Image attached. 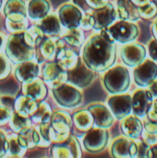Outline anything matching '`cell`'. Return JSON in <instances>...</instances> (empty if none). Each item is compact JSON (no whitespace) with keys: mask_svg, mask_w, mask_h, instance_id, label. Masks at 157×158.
Returning <instances> with one entry per match:
<instances>
[{"mask_svg":"<svg viewBox=\"0 0 157 158\" xmlns=\"http://www.w3.org/2000/svg\"><path fill=\"white\" fill-rule=\"evenodd\" d=\"M81 58L95 73H103L114 66L117 60V45L108 28L93 34L84 43Z\"/></svg>","mask_w":157,"mask_h":158,"instance_id":"cell-1","label":"cell"},{"mask_svg":"<svg viewBox=\"0 0 157 158\" xmlns=\"http://www.w3.org/2000/svg\"><path fill=\"white\" fill-rule=\"evenodd\" d=\"M73 127L72 116L66 110L53 112L51 121L38 124V131L44 144L49 147L52 143L65 142L71 134Z\"/></svg>","mask_w":157,"mask_h":158,"instance_id":"cell-2","label":"cell"},{"mask_svg":"<svg viewBox=\"0 0 157 158\" xmlns=\"http://www.w3.org/2000/svg\"><path fill=\"white\" fill-rule=\"evenodd\" d=\"M6 56L13 65L35 59L36 48L27 43L24 32L11 33L6 40L5 46Z\"/></svg>","mask_w":157,"mask_h":158,"instance_id":"cell-3","label":"cell"},{"mask_svg":"<svg viewBox=\"0 0 157 158\" xmlns=\"http://www.w3.org/2000/svg\"><path fill=\"white\" fill-rule=\"evenodd\" d=\"M131 78L128 67L116 65L105 71L102 77V85L109 94H118L128 92L130 87Z\"/></svg>","mask_w":157,"mask_h":158,"instance_id":"cell-4","label":"cell"},{"mask_svg":"<svg viewBox=\"0 0 157 158\" xmlns=\"http://www.w3.org/2000/svg\"><path fill=\"white\" fill-rule=\"evenodd\" d=\"M56 103L64 109H72L81 105L83 94L80 88L69 82H64L51 89Z\"/></svg>","mask_w":157,"mask_h":158,"instance_id":"cell-5","label":"cell"},{"mask_svg":"<svg viewBox=\"0 0 157 158\" xmlns=\"http://www.w3.org/2000/svg\"><path fill=\"white\" fill-rule=\"evenodd\" d=\"M109 32L116 43L126 44L135 42L140 35L138 25L134 21L118 19L108 28Z\"/></svg>","mask_w":157,"mask_h":158,"instance_id":"cell-6","label":"cell"},{"mask_svg":"<svg viewBox=\"0 0 157 158\" xmlns=\"http://www.w3.org/2000/svg\"><path fill=\"white\" fill-rule=\"evenodd\" d=\"M109 143L108 129L93 128L86 132L82 139L83 149L89 154H99L106 149Z\"/></svg>","mask_w":157,"mask_h":158,"instance_id":"cell-7","label":"cell"},{"mask_svg":"<svg viewBox=\"0 0 157 158\" xmlns=\"http://www.w3.org/2000/svg\"><path fill=\"white\" fill-rule=\"evenodd\" d=\"M49 154L51 157L55 158H80L82 156L80 141L72 134L65 142L52 143Z\"/></svg>","mask_w":157,"mask_h":158,"instance_id":"cell-8","label":"cell"},{"mask_svg":"<svg viewBox=\"0 0 157 158\" xmlns=\"http://www.w3.org/2000/svg\"><path fill=\"white\" fill-rule=\"evenodd\" d=\"M94 78L95 72L88 68L81 56H80L77 65L73 69L68 70L67 81L80 89H84L92 84Z\"/></svg>","mask_w":157,"mask_h":158,"instance_id":"cell-9","label":"cell"},{"mask_svg":"<svg viewBox=\"0 0 157 158\" xmlns=\"http://www.w3.org/2000/svg\"><path fill=\"white\" fill-rule=\"evenodd\" d=\"M133 80L140 88H148L157 80V63L152 58H146L133 69Z\"/></svg>","mask_w":157,"mask_h":158,"instance_id":"cell-10","label":"cell"},{"mask_svg":"<svg viewBox=\"0 0 157 158\" xmlns=\"http://www.w3.org/2000/svg\"><path fill=\"white\" fill-rule=\"evenodd\" d=\"M146 47L136 42L124 44L120 49L121 61L129 68H135L142 64L147 56Z\"/></svg>","mask_w":157,"mask_h":158,"instance_id":"cell-11","label":"cell"},{"mask_svg":"<svg viewBox=\"0 0 157 158\" xmlns=\"http://www.w3.org/2000/svg\"><path fill=\"white\" fill-rule=\"evenodd\" d=\"M41 72L42 79L51 89L67 82L68 71L55 60L43 63Z\"/></svg>","mask_w":157,"mask_h":158,"instance_id":"cell-12","label":"cell"},{"mask_svg":"<svg viewBox=\"0 0 157 158\" xmlns=\"http://www.w3.org/2000/svg\"><path fill=\"white\" fill-rule=\"evenodd\" d=\"M106 104L115 118L118 120L132 114V94L127 92L118 94H111L107 98Z\"/></svg>","mask_w":157,"mask_h":158,"instance_id":"cell-13","label":"cell"},{"mask_svg":"<svg viewBox=\"0 0 157 158\" xmlns=\"http://www.w3.org/2000/svg\"><path fill=\"white\" fill-rule=\"evenodd\" d=\"M110 155L115 158H135L138 156V144L136 139L126 136L118 137L113 141L109 149Z\"/></svg>","mask_w":157,"mask_h":158,"instance_id":"cell-14","label":"cell"},{"mask_svg":"<svg viewBox=\"0 0 157 158\" xmlns=\"http://www.w3.org/2000/svg\"><path fill=\"white\" fill-rule=\"evenodd\" d=\"M57 15L63 28L66 30H71L81 27L83 11L74 4L66 3L59 6Z\"/></svg>","mask_w":157,"mask_h":158,"instance_id":"cell-15","label":"cell"},{"mask_svg":"<svg viewBox=\"0 0 157 158\" xmlns=\"http://www.w3.org/2000/svg\"><path fill=\"white\" fill-rule=\"evenodd\" d=\"M56 43V53L55 61H56L67 71L73 69L79 61V54L73 49V47L68 45L61 37L57 38Z\"/></svg>","mask_w":157,"mask_h":158,"instance_id":"cell-16","label":"cell"},{"mask_svg":"<svg viewBox=\"0 0 157 158\" xmlns=\"http://www.w3.org/2000/svg\"><path fill=\"white\" fill-rule=\"evenodd\" d=\"M155 98L149 89L140 88L132 94V114L143 118L147 116Z\"/></svg>","mask_w":157,"mask_h":158,"instance_id":"cell-17","label":"cell"},{"mask_svg":"<svg viewBox=\"0 0 157 158\" xmlns=\"http://www.w3.org/2000/svg\"><path fill=\"white\" fill-rule=\"evenodd\" d=\"M93 15L94 18L93 30L96 31L109 28L113 23L116 22L118 19L116 6L109 2L101 8L93 9Z\"/></svg>","mask_w":157,"mask_h":158,"instance_id":"cell-18","label":"cell"},{"mask_svg":"<svg viewBox=\"0 0 157 158\" xmlns=\"http://www.w3.org/2000/svg\"><path fill=\"white\" fill-rule=\"evenodd\" d=\"M87 108L93 115L94 127L109 129L113 126L116 118L107 106L102 103H93Z\"/></svg>","mask_w":157,"mask_h":158,"instance_id":"cell-19","label":"cell"},{"mask_svg":"<svg viewBox=\"0 0 157 158\" xmlns=\"http://www.w3.org/2000/svg\"><path fill=\"white\" fill-rule=\"evenodd\" d=\"M40 70V64L36 61V59H32L16 65L14 69V77L21 84H23L32 81L38 78Z\"/></svg>","mask_w":157,"mask_h":158,"instance_id":"cell-20","label":"cell"},{"mask_svg":"<svg viewBox=\"0 0 157 158\" xmlns=\"http://www.w3.org/2000/svg\"><path fill=\"white\" fill-rule=\"evenodd\" d=\"M120 131L126 137L131 139H138L142 137L143 132V118L130 114L121 119Z\"/></svg>","mask_w":157,"mask_h":158,"instance_id":"cell-21","label":"cell"},{"mask_svg":"<svg viewBox=\"0 0 157 158\" xmlns=\"http://www.w3.org/2000/svg\"><path fill=\"white\" fill-rule=\"evenodd\" d=\"M47 87L43 80L38 77L32 81L21 84V92L23 94L40 102L46 98L48 94Z\"/></svg>","mask_w":157,"mask_h":158,"instance_id":"cell-22","label":"cell"},{"mask_svg":"<svg viewBox=\"0 0 157 158\" xmlns=\"http://www.w3.org/2000/svg\"><path fill=\"white\" fill-rule=\"evenodd\" d=\"M37 24L47 37L56 38L60 37L63 33V26L58 15L56 13H49L45 18L37 21Z\"/></svg>","mask_w":157,"mask_h":158,"instance_id":"cell-23","label":"cell"},{"mask_svg":"<svg viewBox=\"0 0 157 158\" xmlns=\"http://www.w3.org/2000/svg\"><path fill=\"white\" fill-rule=\"evenodd\" d=\"M56 53V43L51 38L45 36V38L41 42L39 46L36 48L35 59L39 64H43L46 61L55 60Z\"/></svg>","mask_w":157,"mask_h":158,"instance_id":"cell-24","label":"cell"},{"mask_svg":"<svg viewBox=\"0 0 157 158\" xmlns=\"http://www.w3.org/2000/svg\"><path fill=\"white\" fill-rule=\"evenodd\" d=\"M28 18L32 21H39L45 18L51 11L49 0H30L27 5Z\"/></svg>","mask_w":157,"mask_h":158,"instance_id":"cell-25","label":"cell"},{"mask_svg":"<svg viewBox=\"0 0 157 158\" xmlns=\"http://www.w3.org/2000/svg\"><path fill=\"white\" fill-rule=\"evenodd\" d=\"M116 9L118 19L137 21L141 19L138 6L132 0H117Z\"/></svg>","mask_w":157,"mask_h":158,"instance_id":"cell-26","label":"cell"},{"mask_svg":"<svg viewBox=\"0 0 157 158\" xmlns=\"http://www.w3.org/2000/svg\"><path fill=\"white\" fill-rule=\"evenodd\" d=\"M72 121L73 127L80 133L85 134L93 128H94V120L88 108L75 112L72 115Z\"/></svg>","mask_w":157,"mask_h":158,"instance_id":"cell-27","label":"cell"},{"mask_svg":"<svg viewBox=\"0 0 157 158\" xmlns=\"http://www.w3.org/2000/svg\"><path fill=\"white\" fill-rule=\"evenodd\" d=\"M8 139V155L10 157H22L27 154L28 145L20 134L11 132L7 134Z\"/></svg>","mask_w":157,"mask_h":158,"instance_id":"cell-28","label":"cell"},{"mask_svg":"<svg viewBox=\"0 0 157 158\" xmlns=\"http://www.w3.org/2000/svg\"><path fill=\"white\" fill-rule=\"evenodd\" d=\"M38 105V101L22 94L21 95H18L16 97L15 111L22 116L31 117L37 109Z\"/></svg>","mask_w":157,"mask_h":158,"instance_id":"cell-29","label":"cell"},{"mask_svg":"<svg viewBox=\"0 0 157 158\" xmlns=\"http://www.w3.org/2000/svg\"><path fill=\"white\" fill-rule=\"evenodd\" d=\"M9 128L12 132H16L18 134H22L26 132L30 128L32 127V120L31 117H25L18 112L14 111L13 115L8 122Z\"/></svg>","mask_w":157,"mask_h":158,"instance_id":"cell-30","label":"cell"},{"mask_svg":"<svg viewBox=\"0 0 157 158\" xmlns=\"http://www.w3.org/2000/svg\"><path fill=\"white\" fill-rule=\"evenodd\" d=\"M5 17L10 16H27V3L25 0H6L3 6Z\"/></svg>","mask_w":157,"mask_h":158,"instance_id":"cell-31","label":"cell"},{"mask_svg":"<svg viewBox=\"0 0 157 158\" xmlns=\"http://www.w3.org/2000/svg\"><path fill=\"white\" fill-rule=\"evenodd\" d=\"M29 18L27 16L5 17V26L8 32H22L29 28Z\"/></svg>","mask_w":157,"mask_h":158,"instance_id":"cell-32","label":"cell"},{"mask_svg":"<svg viewBox=\"0 0 157 158\" xmlns=\"http://www.w3.org/2000/svg\"><path fill=\"white\" fill-rule=\"evenodd\" d=\"M60 37L65 41L68 45L73 48L81 47L82 44H84L85 42L84 31L81 27L71 30H66V31H63Z\"/></svg>","mask_w":157,"mask_h":158,"instance_id":"cell-33","label":"cell"},{"mask_svg":"<svg viewBox=\"0 0 157 158\" xmlns=\"http://www.w3.org/2000/svg\"><path fill=\"white\" fill-rule=\"evenodd\" d=\"M53 115V110L50 105L45 101H40L37 109L35 112L31 116V118L33 123L41 124V123H47L51 121V118Z\"/></svg>","mask_w":157,"mask_h":158,"instance_id":"cell-34","label":"cell"},{"mask_svg":"<svg viewBox=\"0 0 157 158\" xmlns=\"http://www.w3.org/2000/svg\"><path fill=\"white\" fill-rule=\"evenodd\" d=\"M143 132L142 138L150 145L157 143V121H154L147 117L143 118Z\"/></svg>","mask_w":157,"mask_h":158,"instance_id":"cell-35","label":"cell"},{"mask_svg":"<svg viewBox=\"0 0 157 158\" xmlns=\"http://www.w3.org/2000/svg\"><path fill=\"white\" fill-rule=\"evenodd\" d=\"M23 32H24V38L27 41V43L35 48H37L41 44V42L45 38V34L43 33V31H42V29L37 23L31 25Z\"/></svg>","mask_w":157,"mask_h":158,"instance_id":"cell-36","label":"cell"},{"mask_svg":"<svg viewBox=\"0 0 157 158\" xmlns=\"http://www.w3.org/2000/svg\"><path fill=\"white\" fill-rule=\"evenodd\" d=\"M138 11L141 16V19L150 20L157 17V5L153 1H149L145 5L138 6Z\"/></svg>","mask_w":157,"mask_h":158,"instance_id":"cell-37","label":"cell"},{"mask_svg":"<svg viewBox=\"0 0 157 158\" xmlns=\"http://www.w3.org/2000/svg\"><path fill=\"white\" fill-rule=\"evenodd\" d=\"M11 73V61L9 58L0 53V81L5 80L10 76Z\"/></svg>","mask_w":157,"mask_h":158,"instance_id":"cell-38","label":"cell"},{"mask_svg":"<svg viewBox=\"0 0 157 158\" xmlns=\"http://www.w3.org/2000/svg\"><path fill=\"white\" fill-rule=\"evenodd\" d=\"M94 27V18L93 15V9L83 12V16L81 21V28L83 31L93 30Z\"/></svg>","mask_w":157,"mask_h":158,"instance_id":"cell-39","label":"cell"},{"mask_svg":"<svg viewBox=\"0 0 157 158\" xmlns=\"http://www.w3.org/2000/svg\"><path fill=\"white\" fill-rule=\"evenodd\" d=\"M14 111L15 110L12 108L0 103V126L6 125L9 122Z\"/></svg>","mask_w":157,"mask_h":158,"instance_id":"cell-40","label":"cell"},{"mask_svg":"<svg viewBox=\"0 0 157 158\" xmlns=\"http://www.w3.org/2000/svg\"><path fill=\"white\" fill-rule=\"evenodd\" d=\"M137 144H138V158H148L149 155V151L151 148V145L149 143H147L143 138L140 139H136Z\"/></svg>","mask_w":157,"mask_h":158,"instance_id":"cell-41","label":"cell"},{"mask_svg":"<svg viewBox=\"0 0 157 158\" xmlns=\"http://www.w3.org/2000/svg\"><path fill=\"white\" fill-rule=\"evenodd\" d=\"M8 155V139L7 134L0 129V157H5Z\"/></svg>","mask_w":157,"mask_h":158,"instance_id":"cell-42","label":"cell"},{"mask_svg":"<svg viewBox=\"0 0 157 158\" xmlns=\"http://www.w3.org/2000/svg\"><path fill=\"white\" fill-rule=\"evenodd\" d=\"M147 51L149 53L150 57L155 61L157 63V40L156 39H153L149 42L148 45H147Z\"/></svg>","mask_w":157,"mask_h":158,"instance_id":"cell-43","label":"cell"},{"mask_svg":"<svg viewBox=\"0 0 157 158\" xmlns=\"http://www.w3.org/2000/svg\"><path fill=\"white\" fill-rule=\"evenodd\" d=\"M86 2L91 9H98L105 6L108 3V0H86Z\"/></svg>","mask_w":157,"mask_h":158,"instance_id":"cell-44","label":"cell"},{"mask_svg":"<svg viewBox=\"0 0 157 158\" xmlns=\"http://www.w3.org/2000/svg\"><path fill=\"white\" fill-rule=\"evenodd\" d=\"M146 117L154 121H157V98L154 100L153 105H152Z\"/></svg>","mask_w":157,"mask_h":158,"instance_id":"cell-45","label":"cell"},{"mask_svg":"<svg viewBox=\"0 0 157 158\" xmlns=\"http://www.w3.org/2000/svg\"><path fill=\"white\" fill-rule=\"evenodd\" d=\"M72 3L74 5H76L78 7H80L83 12L88 11V10H91V7L88 6L86 0H72Z\"/></svg>","mask_w":157,"mask_h":158,"instance_id":"cell-46","label":"cell"},{"mask_svg":"<svg viewBox=\"0 0 157 158\" xmlns=\"http://www.w3.org/2000/svg\"><path fill=\"white\" fill-rule=\"evenodd\" d=\"M148 89H149V91L151 92V94H152V95L154 96V98H155V99L157 98V80L156 81H155L148 87Z\"/></svg>","mask_w":157,"mask_h":158,"instance_id":"cell-47","label":"cell"},{"mask_svg":"<svg viewBox=\"0 0 157 158\" xmlns=\"http://www.w3.org/2000/svg\"><path fill=\"white\" fill-rule=\"evenodd\" d=\"M148 158H157V143L151 145Z\"/></svg>","mask_w":157,"mask_h":158,"instance_id":"cell-48","label":"cell"},{"mask_svg":"<svg viewBox=\"0 0 157 158\" xmlns=\"http://www.w3.org/2000/svg\"><path fill=\"white\" fill-rule=\"evenodd\" d=\"M6 36L4 32L0 31V52L3 50V48L6 46Z\"/></svg>","mask_w":157,"mask_h":158,"instance_id":"cell-49","label":"cell"},{"mask_svg":"<svg viewBox=\"0 0 157 158\" xmlns=\"http://www.w3.org/2000/svg\"><path fill=\"white\" fill-rule=\"evenodd\" d=\"M151 31H152V34H153L154 38L157 40V19L155 20V21H154V23L152 24Z\"/></svg>","mask_w":157,"mask_h":158,"instance_id":"cell-50","label":"cell"},{"mask_svg":"<svg viewBox=\"0 0 157 158\" xmlns=\"http://www.w3.org/2000/svg\"><path fill=\"white\" fill-rule=\"evenodd\" d=\"M151 0H132V2L137 6H141L143 5H145L146 3H148Z\"/></svg>","mask_w":157,"mask_h":158,"instance_id":"cell-51","label":"cell"},{"mask_svg":"<svg viewBox=\"0 0 157 158\" xmlns=\"http://www.w3.org/2000/svg\"><path fill=\"white\" fill-rule=\"evenodd\" d=\"M153 1H154V2H155V3L157 5V0H153Z\"/></svg>","mask_w":157,"mask_h":158,"instance_id":"cell-52","label":"cell"},{"mask_svg":"<svg viewBox=\"0 0 157 158\" xmlns=\"http://www.w3.org/2000/svg\"><path fill=\"white\" fill-rule=\"evenodd\" d=\"M1 4H2V0H0V6H1Z\"/></svg>","mask_w":157,"mask_h":158,"instance_id":"cell-53","label":"cell"}]
</instances>
